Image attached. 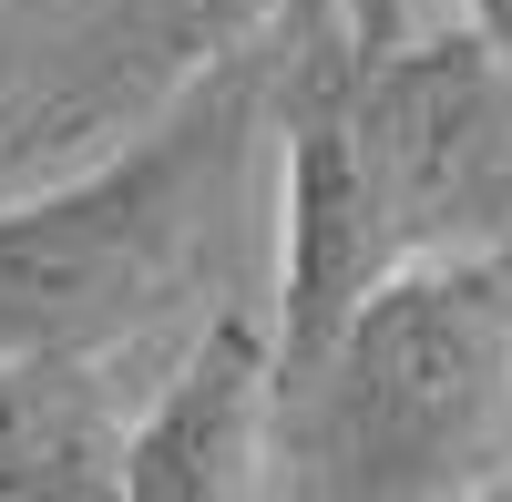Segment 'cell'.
<instances>
[{"mask_svg":"<svg viewBox=\"0 0 512 502\" xmlns=\"http://www.w3.org/2000/svg\"><path fill=\"white\" fill-rule=\"evenodd\" d=\"M277 62L287 11L123 144L0 195V349L175 359L205 308L246 298L226 267L256 216V175H277Z\"/></svg>","mask_w":512,"mask_h":502,"instance_id":"6da1fadb","label":"cell"},{"mask_svg":"<svg viewBox=\"0 0 512 502\" xmlns=\"http://www.w3.org/2000/svg\"><path fill=\"white\" fill-rule=\"evenodd\" d=\"M277 492H512V257H410L318 349H287Z\"/></svg>","mask_w":512,"mask_h":502,"instance_id":"7a4b0ae2","label":"cell"},{"mask_svg":"<svg viewBox=\"0 0 512 502\" xmlns=\"http://www.w3.org/2000/svg\"><path fill=\"white\" fill-rule=\"evenodd\" d=\"M287 339L277 298H226L185 328V349L144 380L123 441V502H256L277 492Z\"/></svg>","mask_w":512,"mask_h":502,"instance_id":"3957f363","label":"cell"},{"mask_svg":"<svg viewBox=\"0 0 512 502\" xmlns=\"http://www.w3.org/2000/svg\"><path fill=\"white\" fill-rule=\"evenodd\" d=\"M144 359L82 349H0V502H123V441Z\"/></svg>","mask_w":512,"mask_h":502,"instance_id":"277c9868","label":"cell"},{"mask_svg":"<svg viewBox=\"0 0 512 502\" xmlns=\"http://www.w3.org/2000/svg\"><path fill=\"white\" fill-rule=\"evenodd\" d=\"M461 11H482L492 31H512V0H461Z\"/></svg>","mask_w":512,"mask_h":502,"instance_id":"5b68a950","label":"cell"},{"mask_svg":"<svg viewBox=\"0 0 512 502\" xmlns=\"http://www.w3.org/2000/svg\"><path fill=\"white\" fill-rule=\"evenodd\" d=\"M0 21H11V0H0Z\"/></svg>","mask_w":512,"mask_h":502,"instance_id":"8992f818","label":"cell"}]
</instances>
